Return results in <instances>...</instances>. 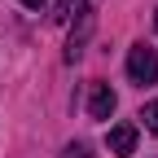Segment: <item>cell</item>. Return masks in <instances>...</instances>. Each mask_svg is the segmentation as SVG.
<instances>
[{
  "label": "cell",
  "instance_id": "1",
  "mask_svg": "<svg viewBox=\"0 0 158 158\" xmlns=\"http://www.w3.org/2000/svg\"><path fill=\"white\" fill-rule=\"evenodd\" d=\"M127 75H132V84H154L158 79V53L149 48V44H136L132 53H127Z\"/></svg>",
  "mask_w": 158,
  "mask_h": 158
},
{
  "label": "cell",
  "instance_id": "2",
  "mask_svg": "<svg viewBox=\"0 0 158 158\" xmlns=\"http://www.w3.org/2000/svg\"><path fill=\"white\" fill-rule=\"evenodd\" d=\"M114 106H118L114 88L110 84H92V92H88V118H110Z\"/></svg>",
  "mask_w": 158,
  "mask_h": 158
},
{
  "label": "cell",
  "instance_id": "3",
  "mask_svg": "<svg viewBox=\"0 0 158 158\" xmlns=\"http://www.w3.org/2000/svg\"><path fill=\"white\" fill-rule=\"evenodd\" d=\"M106 145H110V154H118V158H127V154L136 149V127H132V123H118V127H110V136H106Z\"/></svg>",
  "mask_w": 158,
  "mask_h": 158
},
{
  "label": "cell",
  "instance_id": "4",
  "mask_svg": "<svg viewBox=\"0 0 158 158\" xmlns=\"http://www.w3.org/2000/svg\"><path fill=\"white\" fill-rule=\"evenodd\" d=\"M79 9H84V0H57V13H53V18H57V22H66V18L79 13Z\"/></svg>",
  "mask_w": 158,
  "mask_h": 158
},
{
  "label": "cell",
  "instance_id": "5",
  "mask_svg": "<svg viewBox=\"0 0 158 158\" xmlns=\"http://www.w3.org/2000/svg\"><path fill=\"white\" fill-rule=\"evenodd\" d=\"M141 118H145V127H149V132L158 136V101H149V106L141 110Z\"/></svg>",
  "mask_w": 158,
  "mask_h": 158
},
{
  "label": "cell",
  "instance_id": "6",
  "mask_svg": "<svg viewBox=\"0 0 158 158\" xmlns=\"http://www.w3.org/2000/svg\"><path fill=\"white\" fill-rule=\"evenodd\" d=\"M66 158H92V154H88L84 141H75V145H66Z\"/></svg>",
  "mask_w": 158,
  "mask_h": 158
},
{
  "label": "cell",
  "instance_id": "7",
  "mask_svg": "<svg viewBox=\"0 0 158 158\" xmlns=\"http://www.w3.org/2000/svg\"><path fill=\"white\" fill-rule=\"evenodd\" d=\"M22 5H27V9H44V0H22Z\"/></svg>",
  "mask_w": 158,
  "mask_h": 158
},
{
  "label": "cell",
  "instance_id": "8",
  "mask_svg": "<svg viewBox=\"0 0 158 158\" xmlns=\"http://www.w3.org/2000/svg\"><path fill=\"white\" fill-rule=\"evenodd\" d=\"M154 18H158V13H154Z\"/></svg>",
  "mask_w": 158,
  "mask_h": 158
}]
</instances>
